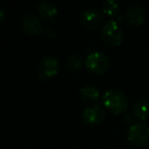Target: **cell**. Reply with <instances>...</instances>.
<instances>
[{
    "label": "cell",
    "mask_w": 149,
    "mask_h": 149,
    "mask_svg": "<svg viewBox=\"0 0 149 149\" xmlns=\"http://www.w3.org/2000/svg\"><path fill=\"white\" fill-rule=\"evenodd\" d=\"M58 60L51 55H45L39 64V77L41 79L51 78L57 74Z\"/></svg>",
    "instance_id": "obj_6"
},
{
    "label": "cell",
    "mask_w": 149,
    "mask_h": 149,
    "mask_svg": "<svg viewBox=\"0 0 149 149\" xmlns=\"http://www.w3.org/2000/svg\"><path fill=\"white\" fill-rule=\"evenodd\" d=\"M80 94L85 101H95L99 97V90L93 86H84L80 89Z\"/></svg>",
    "instance_id": "obj_12"
},
{
    "label": "cell",
    "mask_w": 149,
    "mask_h": 149,
    "mask_svg": "<svg viewBox=\"0 0 149 149\" xmlns=\"http://www.w3.org/2000/svg\"><path fill=\"white\" fill-rule=\"evenodd\" d=\"M103 19L102 13L98 9L89 8L81 13V25L86 29H95L99 27Z\"/></svg>",
    "instance_id": "obj_5"
},
{
    "label": "cell",
    "mask_w": 149,
    "mask_h": 149,
    "mask_svg": "<svg viewBox=\"0 0 149 149\" xmlns=\"http://www.w3.org/2000/svg\"><path fill=\"white\" fill-rule=\"evenodd\" d=\"M128 139L135 146H143L149 141V127L144 123H135L130 127Z\"/></svg>",
    "instance_id": "obj_4"
},
{
    "label": "cell",
    "mask_w": 149,
    "mask_h": 149,
    "mask_svg": "<svg viewBox=\"0 0 149 149\" xmlns=\"http://www.w3.org/2000/svg\"><path fill=\"white\" fill-rule=\"evenodd\" d=\"M85 65L90 72L96 74H102L108 70L109 60L107 55L100 51H94L86 57Z\"/></svg>",
    "instance_id": "obj_3"
},
{
    "label": "cell",
    "mask_w": 149,
    "mask_h": 149,
    "mask_svg": "<svg viewBox=\"0 0 149 149\" xmlns=\"http://www.w3.org/2000/svg\"><path fill=\"white\" fill-rule=\"evenodd\" d=\"M37 9L39 11L40 15L43 19H53L55 17L56 13H57V7L50 1L47 0H43V1H39L37 4Z\"/></svg>",
    "instance_id": "obj_10"
},
{
    "label": "cell",
    "mask_w": 149,
    "mask_h": 149,
    "mask_svg": "<svg viewBox=\"0 0 149 149\" xmlns=\"http://www.w3.org/2000/svg\"><path fill=\"white\" fill-rule=\"evenodd\" d=\"M5 15H6V10H5L4 7H1V9H0V19L3 21L4 17H5Z\"/></svg>",
    "instance_id": "obj_15"
},
{
    "label": "cell",
    "mask_w": 149,
    "mask_h": 149,
    "mask_svg": "<svg viewBox=\"0 0 149 149\" xmlns=\"http://www.w3.org/2000/svg\"><path fill=\"white\" fill-rule=\"evenodd\" d=\"M68 70L72 72H78L83 68V59L79 55H70L66 62Z\"/></svg>",
    "instance_id": "obj_13"
},
{
    "label": "cell",
    "mask_w": 149,
    "mask_h": 149,
    "mask_svg": "<svg viewBox=\"0 0 149 149\" xmlns=\"http://www.w3.org/2000/svg\"><path fill=\"white\" fill-rule=\"evenodd\" d=\"M105 118V111L98 105H92L85 108L83 111V118L88 125L95 126L100 123Z\"/></svg>",
    "instance_id": "obj_7"
},
{
    "label": "cell",
    "mask_w": 149,
    "mask_h": 149,
    "mask_svg": "<svg viewBox=\"0 0 149 149\" xmlns=\"http://www.w3.org/2000/svg\"><path fill=\"white\" fill-rule=\"evenodd\" d=\"M102 10L105 15H109V17H113L120 10V5L116 0H106L102 5Z\"/></svg>",
    "instance_id": "obj_14"
},
{
    "label": "cell",
    "mask_w": 149,
    "mask_h": 149,
    "mask_svg": "<svg viewBox=\"0 0 149 149\" xmlns=\"http://www.w3.org/2000/svg\"><path fill=\"white\" fill-rule=\"evenodd\" d=\"M134 114L140 120H144L149 116V102L146 100H139L134 105Z\"/></svg>",
    "instance_id": "obj_11"
},
{
    "label": "cell",
    "mask_w": 149,
    "mask_h": 149,
    "mask_svg": "<svg viewBox=\"0 0 149 149\" xmlns=\"http://www.w3.org/2000/svg\"><path fill=\"white\" fill-rule=\"evenodd\" d=\"M21 25L23 30L29 35H37L41 32L42 24L38 17L34 15H27L22 19Z\"/></svg>",
    "instance_id": "obj_8"
},
{
    "label": "cell",
    "mask_w": 149,
    "mask_h": 149,
    "mask_svg": "<svg viewBox=\"0 0 149 149\" xmlns=\"http://www.w3.org/2000/svg\"><path fill=\"white\" fill-rule=\"evenodd\" d=\"M101 38L108 46H118L123 40V30L113 19L105 22L101 28Z\"/></svg>",
    "instance_id": "obj_2"
},
{
    "label": "cell",
    "mask_w": 149,
    "mask_h": 149,
    "mask_svg": "<svg viewBox=\"0 0 149 149\" xmlns=\"http://www.w3.org/2000/svg\"><path fill=\"white\" fill-rule=\"evenodd\" d=\"M126 17L129 25L133 26V27H139L142 25L145 19L144 9L142 8L141 5H134L128 9Z\"/></svg>",
    "instance_id": "obj_9"
},
{
    "label": "cell",
    "mask_w": 149,
    "mask_h": 149,
    "mask_svg": "<svg viewBox=\"0 0 149 149\" xmlns=\"http://www.w3.org/2000/svg\"><path fill=\"white\" fill-rule=\"evenodd\" d=\"M103 103L109 111L120 114L128 108V99L123 92L110 89L103 95Z\"/></svg>",
    "instance_id": "obj_1"
}]
</instances>
